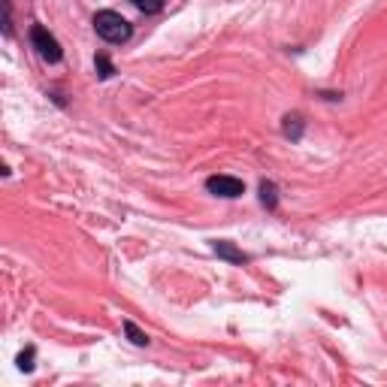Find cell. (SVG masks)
Wrapping results in <instances>:
<instances>
[{
    "mask_svg": "<svg viewBox=\"0 0 387 387\" xmlns=\"http://www.w3.org/2000/svg\"><path fill=\"white\" fill-rule=\"evenodd\" d=\"M282 131H284V136H291V140H300V136H302V115H300V112L284 115Z\"/></svg>",
    "mask_w": 387,
    "mask_h": 387,
    "instance_id": "5b68a950",
    "label": "cell"
},
{
    "mask_svg": "<svg viewBox=\"0 0 387 387\" xmlns=\"http://www.w3.org/2000/svg\"><path fill=\"white\" fill-rule=\"evenodd\" d=\"M31 43H34V49L40 52L43 61H49V64H58L61 61V43L54 40V36L45 31L43 24H34L31 27Z\"/></svg>",
    "mask_w": 387,
    "mask_h": 387,
    "instance_id": "7a4b0ae2",
    "label": "cell"
},
{
    "mask_svg": "<svg viewBox=\"0 0 387 387\" xmlns=\"http://www.w3.org/2000/svg\"><path fill=\"white\" fill-rule=\"evenodd\" d=\"M212 251H215L218 257H224V261H230V263H245L248 261V254L239 251V248L233 242H227V239H215V242H212Z\"/></svg>",
    "mask_w": 387,
    "mask_h": 387,
    "instance_id": "277c9868",
    "label": "cell"
},
{
    "mask_svg": "<svg viewBox=\"0 0 387 387\" xmlns=\"http://www.w3.org/2000/svg\"><path fill=\"white\" fill-rule=\"evenodd\" d=\"M18 370H24V372L34 370V348H27L24 354H18Z\"/></svg>",
    "mask_w": 387,
    "mask_h": 387,
    "instance_id": "30bf717a",
    "label": "cell"
},
{
    "mask_svg": "<svg viewBox=\"0 0 387 387\" xmlns=\"http://www.w3.org/2000/svg\"><path fill=\"white\" fill-rule=\"evenodd\" d=\"M124 333L131 336V342H133V345H140V348H143V345H149V336H145L143 330L133 324V321H124Z\"/></svg>",
    "mask_w": 387,
    "mask_h": 387,
    "instance_id": "52a82bcc",
    "label": "cell"
},
{
    "mask_svg": "<svg viewBox=\"0 0 387 387\" xmlns=\"http://www.w3.org/2000/svg\"><path fill=\"white\" fill-rule=\"evenodd\" d=\"M261 203H263L266 209H275V206H279V194H275V185H272V182H263V185H261Z\"/></svg>",
    "mask_w": 387,
    "mask_h": 387,
    "instance_id": "8992f818",
    "label": "cell"
},
{
    "mask_svg": "<svg viewBox=\"0 0 387 387\" xmlns=\"http://www.w3.org/2000/svg\"><path fill=\"white\" fill-rule=\"evenodd\" d=\"M206 188H209V194H215V197H227V200L242 197V194H245V185L239 179H233V176H212V179H206Z\"/></svg>",
    "mask_w": 387,
    "mask_h": 387,
    "instance_id": "3957f363",
    "label": "cell"
},
{
    "mask_svg": "<svg viewBox=\"0 0 387 387\" xmlns=\"http://www.w3.org/2000/svg\"><path fill=\"white\" fill-rule=\"evenodd\" d=\"M94 31L103 36L106 43H127L133 34V27L127 18H122L118 13H112V9H103V13L94 15Z\"/></svg>",
    "mask_w": 387,
    "mask_h": 387,
    "instance_id": "6da1fadb",
    "label": "cell"
},
{
    "mask_svg": "<svg viewBox=\"0 0 387 387\" xmlns=\"http://www.w3.org/2000/svg\"><path fill=\"white\" fill-rule=\"evenodd\" d=\"M136 9H143V13H161L163 0H133Z\"/></svg>",
    "mask_w": 387,
    "mask_h": 387,
    "instance_id": "ba28073f",
    "label": "cell"
},
{
    "mask_svg": "<svg viewBox=\"0 0 387 387\" xmlns=\"http://www.w3.org/2000/svg\"><path fill=\"white\" fill-rule=\"evenodd\" d=\"M97 73H100V79H109V76H112V73H115L106 54H97Z\"/></svg>",
    "mask_w": 387,
    "mask_h": 387,
    "instance_id": "9c48e42d",
    "label": "cell"
}]
</instances>
